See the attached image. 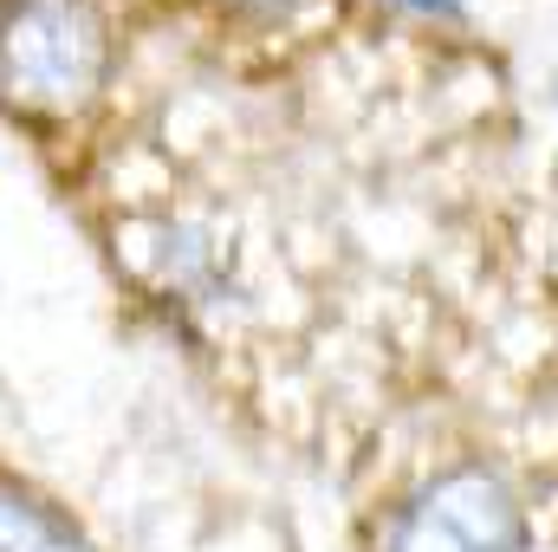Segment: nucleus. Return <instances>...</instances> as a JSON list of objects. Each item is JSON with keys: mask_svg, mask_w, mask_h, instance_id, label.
I'll return each instance as SVG.
<instances>
[{"mask_svg": "<svg viewBox=\"0 0 558 552\" xmlns=\"http://www.w3.org/2000/svg\"><path fill=\"white\" fill-rule=\"evenodd\" d=\"M0 552H78V540L52 507L26 501L20 488H0Z\"/></svg>", "mask_w": 558, "mask_h": 552, "instance_id": "nucleus-3", "label": "nucleus"}, {"mask_svg": "<svg viewBox=\"0 0 558 552\" xmlns=\"http://www.w3.org/2000/svg\"><path fill=\"white\" fill-rule=\"evenodd\" d=\"M111 65L105 20L85 0L0 7V105L20 118H72L98 98Z\"/></svg>", "mask_w": 558, "mask_h": 552, "instance_id": "nucleus-1", "label": "nucleus"}, {"mask_svg": "<svg viewBox=\"0 0 558 552\" xmlns=\"http://www.w3.org/2000/svg\"><path fill=\"white\" fill-rule=\"evenodd\" d=\"M228 7H279V0H228Z\"/></svg>", "mask_w": 558, "mask_h": 552, "instance_id": "nucleus-4", "label": "nucleus"}, {"mask_svg": "<svg viewBox=\"0 0 558 552\" xmlns=\"http://www.w3.org/2000/svg\"><path fill=\"white\" fill-rule=\"evenodd\" d=\"M390 552H526V514L494 468H448L410 494Z\"/></svg>", "mask_w": 558, "mask_h": 552, "instance_id": "nucleus-2", "label": "nucleus"}]
</instances>
